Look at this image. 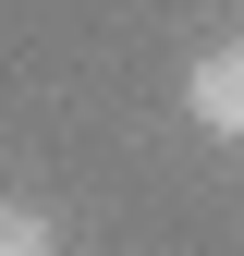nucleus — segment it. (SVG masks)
I'll use <instances>...</instances> for the list:
<instances>
[{"label": "nucleus", "instance_id": "nucleus-1", "mask_svg": "<svg viewBox=\"0 0 244 256\" xmlns=\"http://www.w3.org/2000/svg\"><path fill=\"white\" fill-rule=\"evenodd\" d=\"M183 122L220 134V146H244V49H208L196 74H183Z\"/></svg>", "mask_w": 244, "mask_h": 256}, {"label": "nucleus", "instance_id": "nucleus-2", "mask_svg": "<svg viewBox=\"0 0 244 256\" xmlns=\"http://www.w3.org/2000/svg\"><path fill=\"white\" fill-rule=\"evenodd\" d=\"M0 256H61V232H49L37 208H12V196H0Z\"/></svg>", "mask_w": 244, "mask_h": 256}]
</instances>
